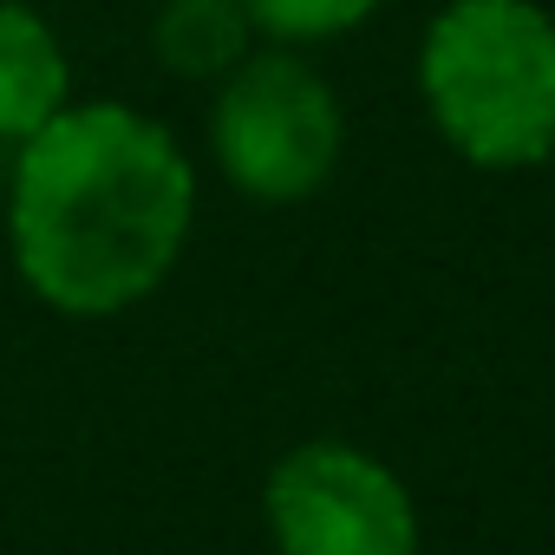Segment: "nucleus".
<instances>
[{"mask_svg":"<svg viewBox=\"0 0 555 555\" xmlns=\"http://www.w3.org/2000/svg\"><path fill=\"white\" fill-rule=\"evenodd\" d=\"M196 216V170L183 144L118 105H60L14 144L8 248L21 282L79 321H105L164 288Z\"/></svg>","mask_w":555,"mask_h":555,"instance_id":"f257e3e1","label":"nucleus"},{"mask_svg":"<svg viewBox=\"0 0 555 555\" xmlns=\"http://www.w3.org/2000/svg\"><path fill=\"white\" fill-rule=\"evenodd\" d=\"M418 86L457 157L542 164L555 144V21L535 0H451L425 34Z\"/></svg>","mask_w":555,"mask_h":555,"instance_id":"f03ea898","label":"nucleus"},{"mask_svg":"<svg viewBox=\"0 0 555 555\" xmlns=\"http://www.w3.org/2000/svg\"><path fill=\"white\" fill-rule=\"evenodd\" d=\"M216 164L255 203H301L340 164V105L295 53H248L216 92Z\"/></svg>","mask_w":555,"mask_h":555,"instance_id":"7ed1b4c3","label":"nucleus"},{"mask_svg":"<svg viewBox=\"0 0 555 555\" xmlns=\"http://www.w3.org/2000/svg\"><path fill=\"white\" fill-rule=\"evenodd\" d=\"M268 529L282 555H418L405 483L353 444H301L274 464Z\"/></svg>","mask_w":555,"mask_h":555,"instance_id":"20e7f679","label":"nucleus"},{"mask_svg":"<svg viewBox=\"0 0 555 555\" xmlns=\"http://www.w3.org/2000/svg\"><path fill=\"white\" fill-rule=\"evenodd\" d=\"M60 105H73L60 34L27 0H0V144H27Z\"/></svg>","mask_w":555,"mask_h":555,"instance_id":"39448f33","label":"nucleus"},{"mask_svg":"<svg viewBox=\"0 0 555 555\" xmlns=\"http://www.w3.org/2000/svg\"><path fill=\"white\" fill-rule=\"evenodd\" d=\"M255 21L242 0H164L151 47L177 79H229L248 60Z\"/></svg>","mask_w":555,"mask_h":555,"instance_id":"423d86ee","label":"nucleus"},{"mask_svg":"<svg viewBox=\"0 0 555 555\" xmlns=\"http://www.w3.org/2000/svg\"><path fill=\"white\" fill-rule=\"evenodd\" d=\"M242 8H248L255 34H274V40L301 47V40H334L347 27H360L379 0H242Z\"/></svg>","mask_w":555,"mask_h":555,"instance_id":"0eeeda50","label":"nucleus"},{"mask_svg":"<svg viewBox=\"0 0 555 555\" xmlns=\"http://www.w3.org/2000/svg\"><path fill=\"white\" fill-rule=\"evenodd\" d=\"M548 157H555V144H548Z\"/></svg>","mask_w":555,"mask_h":555,"instance_id":"6e6552de","label":"nucleus"}]
</instances>
